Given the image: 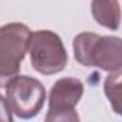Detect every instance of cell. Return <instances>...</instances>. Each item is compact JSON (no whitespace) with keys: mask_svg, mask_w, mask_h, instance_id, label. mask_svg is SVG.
Masks as SVG:
<instances>
[{"mask_svg":"<svg viewBox=\"0 0 122 122\" xmlns=\"http://www.w3.org/2000/svg\"><path fill=\"white\" fill-rule=\"evenodd\" d=\"M75 59L86 68H98L105 72L122 69V40L118 36H99L83 32L72 42Z\"/></svg>","mask_w":122,"mask_h":122,"instance_id":"cell-1","label":"cell"},{"mask_svg":"<svg viewBox=\"0 0 122 122\" xmlns=\"http://www.w3.org/2000/svg\"><path fill=\"white\" fill-rule=\"evenodd\" d=\"M5 99L15 116L20 119H32L42 111L46 99V89L36 78L16 75L5 85Z\"/></svg>","mask_w":122,"mask_h":122,"instance_id":"cell-4","label":"cell"},{"mask_svg":"<svg viewBox=\"0 0 122 122\" xmlns=\"http://www.w3.org/2000/svg\"><path fill=\"white\" fill-rule=\"evenodd\" d=\"M0 121L5 122H12L13 121V113L10 112L6 99L3 98V95L0 93Z\"/></svg>","mask_w":122,"mask_h":122,"instance_id":"cell-8","label":"cell"},{"mask_svg":"<svg viewBox=\"0 0 122 122\" xmlns=\"http://www.w3.org/2000/svg\"><path fill=\"white\" fill-rule=\"evenodd\" d=\"M27 52L33 69L42 75H55L68 65V52L60 36L52 30L30 33Z\"/></svg>","mask_w":122,"mask_h":122,"instance_id":"cell-3","label":"cell"},{"mask_svg":"<svg viewBox=\"0 0 122 122\" xmlns=\"http://www.w3.org/2000/svg\"><path fill=\"white\" fill-rule=\"evenodd\" d=\"M30 29L25 23L12 22L0 27V88L19 75L27 53Z\"/></svg>","mask_w":122,"mask_h":122,"instance_id":"cell-2","label":"cell"},{"mask_svg":"<svg viewBox=\"0 0 122 122\" xmlns=\"http://www.w3.org/2000/svg\"><path fill=\"white\" fill-rule=\"evenodd\" d=\"M91 12L95 22L109 30H118L121 25V6L118 0H92Z\"/></svg>","mask_w":122,"mask_h":122,"instance_id":"cell-6","label":"cell"},{"mask_svg":"<svg viewBox=\"0 0 122 122\" xmlns=\"http://www.w3.org/2000/svg\"><path fill=\"white\" fill-rule=\"evenodd\" d=\"M83 95V83L76 78L57 79L49 93V111L45 116L46 122H75L79 121V115L75 106L79 103Z\"/></svg>","mask_w":122,"mask_h":122,"instance_id":"cell-5","label":"cell"},{"mask_svg":"<svg viewBox=\"0 0 122 122\" xmlns=\"http://www.w3.org/2000/svg\"><path fill=\"white\" fill-rule=\"evenodd\" d=\"M121 76H122L121 71L109 72V76L105 79V85H103L105 95L111 102L115 113L118 115H121Z\"/></svg>","mask_w":122,"mask_h":122,"instance_id":"cell-7","label":"cell"}]
</instances>
